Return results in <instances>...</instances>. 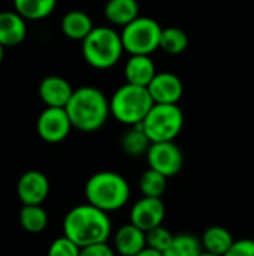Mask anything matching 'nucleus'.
Returning a JSON list of instances; mask_svg holds the SVG:
<instances>
[{"mask_svg": "<svg viewBox=\"0 0 254 256\" xmlns=\"http://www.w3.org/2000/svg\"><path fill=\"white\" fill-rule=\"evenodd\" d=\"M13 6L22 18L39 21L54 12L57 0H13Z\"/></svg>", "mask_w": 254, "mask_h": 256, "instance_id": "412c9836", "label": "nucleus"}, {"mask_svg": "<svg viewBox=\"0 0 254 256\" xmlns=\"http://www.w3.org/2000/svg\"><path fill=\"white\" fill-rule=\"evenodd\" d=\"M168 188V177L148 168L142 172L139 178V190L142 196L148 198H162Z\"/></svg>", "mask_w": 254, "mask_h": 256, "instance_id": "b1692460", "label": "nucleus"}, {"mask_svg": "<svg viewBox=\"0 0 254 256\" xmlns=\"http://www.w3.org/2000/svg\"><path fill=\"white\" fill-rule=\"evenodd\" d=\"M135 256H163L162 252H159V250H154V249H151V248H144L139 254H136Z\"/></svg>", "mask_w": 254, "mask_h": 256, "instance_id": "c756f323", "label": "nucleus"}, {"mask_svg": "<svg viewBox=\"0 0 254 256\" xmlns=\"http://www.w3.org/2000/svg\"><path fill=\"white\" fill-rule=\"evenodd\" d=\"M160 24L150 16H138L135 21L121 28V42L130 56H151L160 50L162 38Z\"/></svg>", "mask_w": 254, "mask_h": 256, "instance_id": "423d86ee", "label": "nucleus"}, {"mask_svg": "<svg viewBox=\"0 0 254 256\" xmlns=\"http://www.w3.org/2000/svg\"><path fill=\"white\" fill-rule=\"evenodd\" d=\"M234 242L235 240L232 234L223 226H210L201 237L202 249L205 252L219 256L226 255V252L232 248Z\"/></svg>", "mask_w": 254, "mask_h": 256, "instance_id": "6ab92c4d", "label": "nucleus"}, {"mask_svg": "<svg viewBox=\"0 0 254 256\" xmlns=\"http://www.w3.org/2000/svg\"><path fill=\"white\" fill-rule=\"evenodd\" d=\"M27 36L25 18L16 10L0 12V44L4 48L19 45Z\"/></svg>", "mask_w": 254, "mask_h": 256, "instance_id": "4468645a", "label": "nucleus"}, {"mask_svg": "<svg viewBox=\"0 0 254 256\" xmlns=\"http://www.w3.org/2000/svg\"><path fill=\"white\" fill-rule=\"evenodd\" d=\"M148 168L171 178L180 174L184 165V156L181 148L174 142H153L145 154Z\"/></svg>", "mask_w": 254, "mask_h": 256, "instance_id": "6e6552de", "label": "nucleus"}, {"mask_svg": "<svg viewBox=\"0 0 254 256\" xmlns=\"http://www.w3.org/2000/svg\"><path fill=\"white\" fill-rule=\"evenodd\" d=\"M189 46L187 34L178 27H168L162 30L160 50L171 56H178L184 52Z\"/></svg>", "mask_w": 254, "mask_h": 256, "instance_id": "393cba45", "label": "nucleus"}, {"mask_svg": "<svg viewBox=\"0 0 254 256\" xmlns=\"http://www.w3.org/2000/svg\"><path fill=\"white\" fill-rule=\"evenodd\" d=\"M73 129L66 108H45L36 123V130L40 140L49 144L64 141Z\"/></svg>", "mask_w": 254, "mask_h": 256, "instance_id": "1a4fd4ad", "label": "nucleus"}, {"mask_svg": "<svg viewBox=\"0 0 254 256\" xmlns=\"http://www.w3.org/2000/svg\"><path fill=\"white\" fill-rule=\"evenodd\" d=\"M147 88L153 102L163 105H178L184 93L181 80L171 72H157Z\"/></svg>", "mask_w": 254, "mask_h": 256, "instance_id": "f8f14e48", "label": "nucleus"}, {"mask_svg": "<svg viewBox=\"0 0 254 256\" xmlns=\"http://www.w3.org/2000/svg\"><path fill=\"white\" fill-rule=\"evenodd\" d=\"M199 256H219V255H214V254H210V252H205V250H202V254Z\"/></svg>", "mask_w": 254, "mask_h": 256, "instance_id": "2f4dec72", "label": "nucleus"}, {"mask_svg": "<svg viewBox=\"0 0 254 256\" xmlns=\"http://www.w3.org/2000/svg\"><path fill=\"white\" fill-rule=\"evenodd\" d=\"M202 250L201 238L184 232L174 236L172 243L163 252V256H199Z\"/></svg>", "mask_w": 254, "mask_h": 256, "instance_id": "5701e85b", "label": "nucleus"}, {"mask_svg": "<svg viewBox=\"0 0 254 256\" xmlns=\"http://www.w3.org/2000/svg\"><path fill=\"white\" fill-rule=\"evenodd\" d=\"M66 111L73 129L84 134L97 132L111 116L108 98L96 87H81L75 90Z\"/></svg>", "mask_w": 254, "mask_h": 256, "instance_id": "f03ea898", "label": "nucleus"}, {"mask_svg": "<svg viewBox=\"0 0 254 256\" xmlns=\"http://www.w3.org/2000/svg\"><path fill=\"white\" fill-rule=\"evenodd\" d=\"M147 248L145 231L139 230L133 224L121 226L114 236V250L120 256H135Z\"/></svg>", "mask_w": 254, "mask_h": 256, "instance_id": "2eb2a0df", "label": "nucleus"}, {"mask_svg": "<svg viewBox=\"0 0 254 256\" xmlns=\"http://www.w3.org/2000/svg\"><path fill=\"white\" fill-rule=\"evenodd\" d=\"M94 26L91 18L82 10H70L61 20V32L67 39L72 40H84L91 32Z\"/></svg>", "mask_w": 254, "mask_h": 256, "instance_id": "a211bd4d", "label": "nucleus"}, {"mask_svg": "<svg viewBox=\"0 0 254 256\" xmlns=\"http://www.w3.org/2000/svg\"><path fill=\"white\" fill-rule=\"evenodd\" d=\"M165 214H166V208L160 198L142 196L133 204L129 219L130 224L147 232L156 226H160L165 220Z\"/></svg>", "mask_w": 254, "mask_h": 256, "instance_id": "9d476101", "label": "nucleus"}, {"mask_svg": "<svg viewBox=\"0 0 254 256\" xmlns=\"http://www.w3.org/2000/svg\"><path fill=\"white\" fill-rule=\"evenodd\" d=\"M3 56H4V46L0 44V64H1V62H3Z\"/></svg>", "mask_w": 254, "mask_h": 256, "instance_id": "7c9ffc66", "label": "nucleus"}, {"mask_svg": "<svg viewBox=\"0 0 254 256\" xmlns=\"http://www.w3.org/2000/svg\"><path fill=\"white\" fill-rule=\"evenodd\" d=\"M121 34L112 27H94L93 32L82 40L84 60L94 69H111L123 56Z\"/></svg>", "mask_w": 254, "mask_h": 256, "instance_id": "39448f33", "label": "nucleus"}, {"mask_svg": "<svg viewBox=\"0 0 254 256\" xmlns=\"http://www.w3.org/2000/svg\"><path fill=\"white\" fill-rule=\"evenodd\" d=\"M141 124L151 142H168L181 134L184 114L178 105L154 104Z\"/></svg>", "mask_w": 254, "mask_h": 256, "instance_id": "0eeeda50", "label": "nucleus"}, {"mask_svg": "<svg viewBox=\"0 0 254 256\" xmlns=\"http://www.w3.org/2000/svg\"><path fill=\"white\" fill-rule=\"evenodd\" d=\"M120 144H121L123 152L127 156L139 158V156L147 154V152L153 142L150 141V138L144 132L142 124H136V126H130V129L124 132Z\"/></svg>", "mask_w": 254, "mask_h": 256, "instance_id": "aec40b11", "label": "nucleus"}, {"mask_svg": "<svg viewBox=\"0 0 254 256\" xmlns=\"http://www.w3.org/2000/svg\"><path fill=\"white\" fill-rule=\"evenodd\" d=\"M19 225L30 234H39L48 226V214L42 206H22L19 212Z\"/></svg>", "mask_w": 254, "mask_h": 256, "instance_id": "4be33fe9", "label": "nucleus"}, {"mask_svg": "<svg viewBox=\"0 0 254 256\" xmlns=\"http://www.w3.org/2000/svg\"><path fill=\"white\" fill-rule=\"evenodd\" d=\"M79 256H117V254L114 248H111L108 243H99V244L82 248Z\"/></svg>", "mask_w": 254, "mask_h": 256, "instance_id": "c85d7f7f", "label": "nucleus"}, {"mask_svg": "<svg viewBox=\"0 0 254 256\" xmlns=\"http://www.w3.org/2000/svg\"><path fill=\"white\" fill-rule=\"evenodd\" d=\"M73 88L61 76H46L39 84V98L48 108H66L72 94Z\"/></svg>", "mask_w": 254, "mask_h": 256, "instance_id": "ddd939ff", "label": "nucleus"}, {"mask_svg": "<svg viewBox=\"0 0 254 256\" xmlns=\"http://www.w3.org/2000/svg\"><path fill=\"white\" fill-rule=\"evenodd\" d=\"M145 240H147V246L148 248L163 254L169 248V244L172 243L174 236L163 225H160V226H156V228L147 231L145 232Z\"/></svg>", "mask_w": 254, "mask_h": 256, "instance_id": "a878e982", "label": "nucleus"}, {"mask_svg": "<svg viewBox=\"0 0 254 256\" xmlns=\"http://www.w3.org/2000/svg\"><path fill=\"white\" fill-rule=\"evenodd\" d=\"M225 256H254V240H235L232 248L226 252Z\"/></svg>", "mask_w": 254, "mask_h": 256, "instance_id": "cd10ccee", "label": "nucleus"}, {"mask_svg": "<svg viewBox=\"0 0 254 256\" xmlns=\"http://www.w3.org/2000/svg\"><path fill=\"white\" fill-rule=\"evenodd\" d=\"M156 74L157 70L150 56H130L124 66L126 82L139 87H148Z\"/></svg>", "mask_w": 254, "mask_h": 256, "instance_id": "dca6fc26", "label": "nucleus"}, {"mask_svg": "<svg viewBox=\"0 0 254 256\" xmlns=\"http://www.w3.org/2000/svg\"><path fill=\"white\" fill-rule=\"evenodd\" d=\"M16 195L22 206H42L49 195V180L40 171L24 172L16 183Z\"/></svg>", "mask_w": 254, "mask_h": 256, "instance_id": "9b49d317", "label": "nucleus"}, {"mask_svg": "<svg viewBox=\"0 0 254 256\" xmlns=\"http://www.w3.org/2000/svg\"><path fill=\"white\" fill-rule=\"evenodd\" d=\"M81 248L66 236L54 240L48 249V256H79Z\"/></svg>", "mask_w": 254, "mask_h": 256, "instance_id": "bb28decb", "label": "nucleus"}, {"mask_svg": "<svg viewBox=\"0 0 254 256\" xmlns=\"http://www.w3.org/2000/svg\"><path fill=\"white\" fill-rule=\"evenodd\" d=\"M154 102L147 87H139L126 82L109 99L111 116L121 124L136 126L141 124Z\"/></svg>", "mask_w": 254, "mask_h": 256, "instance_id": "20e7f679", "label": "nucleus"}, {"mask_svg": "<svg viewBox=\"0 0 254 256\" xmlns=\"http://www.w3.org/2000/svg\"><path fill=\"white\" fill-rule=\"evenodd\" d=\"M112 234L109 213L91 206H76L64 216L63 236L76 243L81 249L99 243H108Z\"/></svg>", "mask_w": 254, "mask_h": 256, "instance_id": "f257e3e1", "label": "nucleus"}, {"mask_svg": "<svg viewBox=\"0 0 254 256\" xmlns=\"http://www.w3.org/2000/svg\"><path fill=\"white\" fill-rule=\"evenodd\" d=\"M103 14L112 26L123 28L139 16V4L136 0H108Z\"/></svg>", "mask_w": 254, "mask_h": 256, "instance_id": "f3484780", "label": "nucleus"}, {"mask_svg": "<svg viewBox=\"0 0 254 256\" xmlns=\"http://www.w3.org/2000/svg\"><path fill=\"white\" fill-rule=\"evenodd\" d=\"M84 194L88 204L106 213H114L129 202L130 186L121 174L114 171H100L87 180Z\"/></svg>", "mask_w": 254, "mask_h": 256, "instance_id": "7ed1b4c3", "label": "nucleus"}]
</instances>
